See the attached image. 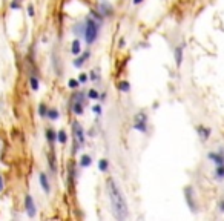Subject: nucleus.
<instances>
[{"mask_svg": "<svg viewBox=\"0 0 224 221\" xmlns=\"http://www.w3.org/2000/svg\"><path fill=\"white\" fill-rule=\"evenodd\" d=\"M220 211H221V212H224V200L220 203Z\"/></svg>", "mask_w": 224, "mask_h": 221, "instance_id": "33", "label": "nucleus"}, {"mask_svg": "<svg viewBox=\"0 0 224 221\" xmlns=\"http://www.w3.org/2000/svg\"><path fill=\"white\" fill-rule=\"evenodd\" d=\"M217 177L224 178V166H217Z\"/></svg>", "mask_w": 224, "mask_h": 221, "instance_id": "27", "label": "nucleus"}, {"mask_svg": "<svg viewBox=\"0 0 224 221\" xmlns=\"http://www.w3.org/2000/svg\"><path fill=\"white\" fill-rule=\"evenodd\" d=\"M88 97H89L91 100H100V94L97 92L95 89H91L89 92H88Z\"/></svg>", "mask_w": 224, "mask_h": 221, "instance_id": "20", "label": "nucleus"}, {"mask_svg": "<svg viewBox=\"0 0 224 221\" xmlns=\"http://www.w3.org/2000/svg\"><path fill=\"white\" fill-rule=\"evenodd\" d=\"M0 149H2V141H0Z\"/></svg>", "mask_w": 224, "mask_h": 221, "instance_id": "35", "label": "nucleus"}, {"mask_svg": "<svg viewBox=\"0 0 224 221\" xmlns=\"http://www.w3.org/2000/svg\"><path fill=\"white\" fill-rule=\"evenodd\" d=\"M49 163H51V169L55 172V171H57V167H55V157H54L52 154H49Z\"/></svg>", "mask_w": 224, "mask_h": 221, "instance_id": "25", "label": "nucleus"}, {"mask_svg": "<svg viewBox=\"0 0 224 221\" xmlns=\"http://www.w3.org/2000/svg\"><path fill=\"white\" fill-rule=\"evenodd\" d=\"M89 55H91V52H89V51H86V52H83L80 57H77L75 60H74V66L75 68H80L82 66V64L85 63V60H88L89 58Z\"/></svg>", "mask_w": 224, "mask_h": 221, "instance_id": "9", "label": "nucleus"}, {"mask_svg": "<svg viewBox=\"0 0 224 221\" xmlns=\"http://www.w3.org/2000/svg\"><path fill=\"white\" fill-rule=\"evenodd\" d=\"M106 190H108V195H109V200H111V207H112V212L115 215L117 220H126L127 218V203L124 200V195L123 192L120 190V187L117 186V183L109 178L106 181Z\"/></svg>", "mask_w": 224, "mask_h": 221, "instance_id": "1", "label": "nucleus"}, {"mask_svg": "<svg viewBox=\"0 0 224 221\" xmlns=\"http://www.w3.org/2000/svg\"><path fill=\"white\" fill-rule=\"evenodd\" d=\"M100 16L103 17V16H111L112 14V6L109 5V3H106V2H103L101 5H100Z\"/></svg>", "mask_w": 224, "mask_h": 221, "instance_id": "11", "label": "nucleus"}, {"mask_svg": "<svg viewBox=\"0 0 224 221\" xmlns=\"http://www.w3.org/2000/svg\"><path fill=\"white\" fill-rule=\"evenodd\" d=\"M91 163H92V160H91V157H89V155H83V157H82V160H80V164H82V167H89V166H91Z\"/></svg>", "mask_w": 224, "mask_h": 221, "instance_id": "16", "label": "nucleus"}, {"mask_svg": "<svg viewBox=\"0 0 224 221\" xmlns=\"http://www.w3.org/2000/svg\"><path fill=\"white\" fill-rule=\"evenodd\" d=\"M25 207H26V214H28L31 218L35 217V204H34V200L31 195H26L25 198Z\"/></svg>", "mask_w": 224, "mask_h": 221, "instance_id": "6", "label": "nucleus"}, {"mask_svg": "<svg viewBox=\"0 0 224 221\" xmlns=\"http://www.w3.org/2000/svg\"><path fill=\"white\" fill-rule=\"evenodd\" d=\"M46 138H48V141L49 143H54L55 141V138H57V134L52 131V129H48L46 131Z\"/></svg>", "mask_w": 224, "mask_h": 221, "instance_id": "17", "label": "nucleus"}, {"mask_svg": "<svg viewBox=\"0 0 224 221\" xmlns=\"http://www.w3.org/2000/svg\"><path fill=\"white\" fill-rule=\"evenodd\" d=\"M198 134H200V137H201L203 140H207L209 135H210V129H209V127H204V126H200V127H198Z\"/></svg>", "mask_w": 224, "mask_h": 221, "instance_id": "14", "label": "nucleus"}, {"mask_svg": "<svg viewBox=\"0 0 224 221\" xmlns=\"http://www.w3.org/2000/svg\"><path fill=\"white\" fill-rule=\"evenodd\" d=\"M98 169H100L101 172H106L108 171V160H104V158L98 161Z\"/></svg>", "mask_w": 224, "mask_h": 221, "instance_id": "19", "label": "nucleus"}, {"mask_svg": "<svg viewBox=\"0 0 224 221\" xmlns=\"http://www.w3.org/2000/svg\"><path fill=\"white\" fill-rule=\"evenodd\" d=\"M143 0H134V5H138V3H141Z\"/></svg>", "mask_w": 224, "mask_h": 221, "instance_id": "34", "label": "nucleus"}, {"mask_svg": "<svg viewBox=\"0 0 224 221\" xmlns=\"http://www.w3.org/2000/svg\"><path fill=\"white\" fill-rule=\"evenodd\" d=\"M72 132H74V140H75V148H74V152L77 151L78 146H82L85 143V132H83V127L78 121H74L72 124ZM80 149V148H78Z\"/></svg>", "mask_w": 224, "mask_h": 221, "instance_id": "3", "label": "nucleus"}, {"mask_svg": "<svg viewBox=\"0 0 224 221\" xmlns=\"http://www.w3.org/2000/svg\"><path fill=\"white\" fill-rule=\"evenodd\" d=\"M38 114H40L42 117H46V115H48V109H46L45 105H40V106H38Z\"/></svg>", "mask_w": 224, "mask_h": 221, "instance_id": "26", "label": "nucleus"}, {"mask_svg": "<svg viewBox=\"0 0 224 221\" xmlns=\"http://www.w3.org/2000/svg\"><path fill=\"white\" fill-rule=\"evenodd\" d=\"M2 190H3V177L0 175V192H2Z\"/></svg>", "mask_w": 224, "mask_h": 221, "instance_id": "32", "label": "nucleus"}, {"mask_svg": "<svg viewBox=\"0 0 224 221\" xmlns=\"http://www.w3.org/2000/svg\"><path fill=\"white\" fill-rule=\"evenodd\" d=\"M118 89H120L121 92H127V91L130 89V85H129V82H121L120 85H118Z\"/></svg>", "mask_w": 224, "mask_h": 221, "instance_id": "21", "label": "nucleus"}, {"mask_svg": "<svg viewBox=\"0 0 224 221\" xmlns=\"http://www.w3.org/2000/svg\"><path fill=\"white\" fill-rule=\"evenodd\" d=\"M71 52L74 54V55H78L82 52V46H80V40L78 38H75V40L72 42V49H71Z\"/></svg>", "mask_w": 224, "mask_h": 221, "instance_id": "12", "label": "nucleus"}, {"mask_svg": "<svg viewBox=\"0 0 224 221\" xmlns=\"http://www.w3.org/2000/svg\"><path fill=\"white\" fill-rule=\"evenodd\" d=\"M57 140L61 143V145H64V143H66V140H68V137H66V132H64V131H60V132L57 134Z\"/></svg>", "mask_w": 224, "mask_h": 221, "instance_id": "18", "label": "nucleus"}, {"mask_svg": "<svg viewBox=\"0 0 224 221\" xmlns=\"http://www.w3.org/2000/svg\"><path fill=\"white\" fill-rule=\"evenodd\" d=\"M29 82H31V89H32V91H37V89H38V80L32 75L31 79H29Z\"/></svg>", "mask_w": 224, "mask_h": 221, "instance_id": "23", "label": "nucleus"}, {"mask_svg": "<svg viewBox=\"0 0 224 221\" xmlns=\"http://www.w3.org/2000/svg\"><path fill=\"white\" fill-rule=\"evenodd\" d=\"M68 86H69L71 89H77L78 86H80V82H78V80H74V79H71V80L68 82Z\"/></svg>", "mask_w": 224, "mask_h": 221, "instance_id": "24", "label": "nucleus"}, {"mask_svg": "<svg viewBox=\"0 0 224 221\" xmlns=\"http://www.w3.org/2000/svg\"><path fill=\"white\" fill-rule=\"evenodd\" d=\"M40 184H42V187H43V190H45L46 193L51 192V186H49V181H48V177H46L45 172L40 174Z\"/></svg>", "mask_w": 224, "mask_h": 221, "instance_id": "10", "label": "nucleus"}, {"mask_svg": "<svg viewBox=\"0 0 224 221\" xmlns=\"http://www.w3.org/2000/svg\"><path fill=\"white\" fill-rule=\"evenodd\" d=\"M98 29H100V23L94 19H88L86 25H85V37H86V43L92 45L97 40L98 35Z\"/></svg>", "mask_w": 224, "mask_h": 221, "instance_id": "2", "label": "nucleus"}, {"mask_svg": "<svg viewBox=\"0 0 224 221\" xmlns=\"http://www.w3.org/2000/svg\"><path fill=\"white\" fill-rule=\"evenodd\" d=\"M28 14H29V17H34V6L32 5L28 6Z\"/></svg>", "mask_w": 224, "mask_h": 221, "instance_id": "30", "label": "nucleus"}, {"mask_svg": "<svg viewBox=\"0 0 224 221\" xmlns=\"http://www.w3.org/2000/svg\"><path fill=\"white\" fill-rule=\"evenodd\" d=\"M186 200H187V204L192 209V212H196V204L193 203V195H192V187H187L186 189Z\"/></svg>", "mask_w": 224, "mask_h": 221, "instance_id": "8", "label": "nucleus"}, {"mask_svg": "<svg viewBox=\"0 0 224 221\" xmlns=\"http://www.w3.org/2000/svg\"><path fill=\"white\" fill-rule=\"evenodd\" d=\"M72 112L77 115L83 114V94H78L72 100Z\"/></svg>", "mask_w": 224, "mask_h": 221, "instance_id": "5", "label": "nucleus"}, {"mask_svg": "<svg viewBox=\"0 0 224 221\" xmlns=\"http://www.w3.org/2000/svg\"><path fill=\"white\" fill-rule=\"evenodd\" d=\"M146 121H148V117H146V114H144V112H140V114H137V115H135L134 127L137 129V131H140V132H146V129H148V124H146Z\"/></svg>", "mask_w": 224, "mask_h": 221, "instance_id": "4", "label": "nucleus"}, {"mask_svg": "<svg viewBox=\"0 0 224 221\" xmlns=\"http://www.w3.org/2000/svg\"><path fill=\"white\" fill-rule=\"evenodd\" d=\"M74 178H75V169H74V161L69 163V186H74Z\"/></svg>", "mask_w": 224, "mask_h": 221, "instance_id": "15", "label": "nucleus"}, {"mask_svg": "<svg viewBox=\"0 0 224 221\" xmlns=\"http://www.w3.org/2000/svg\"><path fill=\"white\" fill-rule=\"evenodd\" d=\"M86 80H88V75L86 74H82L80 77H78V82H80V83H85Z\"/></svg>", "mask_w": 224, "mask_h": 221, "instance_id": "29", "label": "nucleus"}, {"mask_svg": "<svg viewBox=\"0 0 224 221\" xmlns=\"http://www.w3.org/2000/svg\"><path fill=\"white\" fill-rule=\"evenodd\" d=\"M92 111H94L97 115H100V114H101V106H100V105H95L94 108H92Z\"/></svg>", "mask_w": 224, "mask_h": 221, "instance_id": "28", "label": "nucleus"}, {"mask_svg": "<svg viewBox=\"0 0 224 221\" xmlns=\"http://www.w3.org/2000/svg\"><path fill=\"white\" fill-rule=\"evenodd\" d=\"M48 117H49L51 120H57V118H58V112H57L55 109H49V111H48Z\"/></svg>", "mask_w": 224, "mask_h": 221, "instance_id": "22", "label": "nucleus"}, {"mask_svg": "<svg viewBox=\"0 0 224 221\" xmlns=\"http://www.w3.org/2000/svg\"><path fill=\"white\" fill-rule=\"evenodd\" d=\"M19 6H20V5H19V0H14V2L11 3V8H12V9H17Z\"/></svg>", "mask_w": 224, "mask_h": 221, "instance_id": "31", "label": "nucleus"}, {"mask_svg": "<svg viewBox=\"0 0 224 221\" xmlns=\"http://www.w3.org/2000/svg\"><path fill=\"white\" fill-rule=\"evenodd\" d=\"M183 61V46H178L175 48V63H177V66H180Z\"/></svg>", "mask_w": 224, "mask_h": 221, "instance_id": "13", "label": "nucleus"}, {"mask_svg": "<svg viewBox=\"0 0 224 221\" xmlns=\"http://www.w3.org/2000/svg\"><path fill=\"white\" fill-rule=\"evenodd\" d=\"M209 158H210V161H214L217 166H224V154H223V151L221 152H210Z\"/></svg>", "mask_w": 224, "mask_h": 221, "instance_id": "7", "label": "nucleus"}]
</instances>
